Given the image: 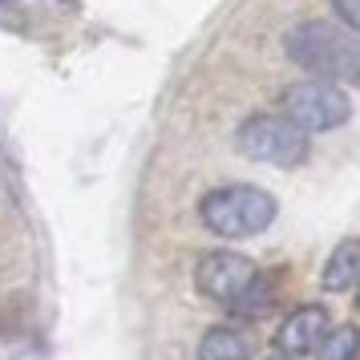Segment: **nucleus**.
Segmentation results:
<instances>
[{
  "label": "nucleus",
  "instance_id": "1",
  "mask_svg": "<svg viewBox=\"0 0 360 360\" xmlns=\"http://www.w3.org/2000/svg\"><path fill=\"white\" fill-rule=\"evenodd\" d=\"M195 288L198 295H207V300H214L231 311H243V316H255L263 304H271L259 263L247 259V255H235V251L202 255L195 267Z\"/></svg>",
  "mask_w": 360,
  "mask_h": 360
},
{
  "label": "nucleus",
  "instance_id": "2",
  "mask_svg": "<svg viewBox=\"0 0 360 360\" xmlns=\"http://www.w3.org/2000/svg\"><path fill=\"white\" fill-rule=\"evenodd\" d=\"M276 198L263 186L251 182H235V186H214L211 195L198 202V219L202 227L223 235V239H251L276 223Z\"/></svg>",
  "mask_w": 360,
  "mask_h": 360
},
{
  "label": "nucleus",
  "instance_id": "3",
  "mask_svg": "<svg viewBox=\"0 0 360 360\" xmlns=\"http://www.w3.org/2000/svg\"><path fill=\"white\" fill-rule=\"evenodd\" d=\"M283 49L295 65L311 69L320 82H360V45L324 20L295 25L283 37Z\"/></svg>",
  "mask_w": 360,
  "mask_h": 360
},
{
  "label": "nucleus",
  "instance_id": "4",
  "mask_svg": "<svg viewBox=\"0 0 360 360\" xmlns=\"http://www.w3.org/2000/svg\"><path fill=\"white\" fill-rule=\"evenodd\" d=\"M235 146L243 150L247 158H255V162L288 170V166H300L308 158V134L279 114H255L239 126Z\"/></svg>",
  "mask_w": 360,
  "mask_h": 360
},
{
  "label": "nucleus",
  "instance_id": "5",
  "mask_svg": "<svg viewBox=\"0 0 360 360\" xmlns=\"http://www.w3.org/2000/svg\"><path fill=\"white\" fill-rule=\"evenodd\" d=\"M283 117L304 134H324L352 117V98L336 82H300L283 94Z\"/></svg>",
  "mask_w": 360,
  "mask_h": 360
},
{
  "label": "nucleus",
  "instance_id": "6",
  "mask_svg": "<svg viewBox=\"0 0 360 360\" xmlns=\"http://www.w3.org/2000/svg\"><path fill=\"white\" fill-rule=\"evenodd\" d=\"M328 332V308L324 304H300V308L279 324L276 344L283 356H308L316 352V344L324 340Z\"/></svg>",
  "mask_w": 360,
  "mask_h": 360
},
{
  "label": "nucleus",
  "instance_id": "7",
  "mask_svg": "<svg viewBox=\"0 0 360 360\" xmlns=\"http://www.w3.org/2000/svg\"><path fill=\"white\" fill-rule=\"evenodd\" d=\"M251 352H255L251 332L235 324H219L198 340V360H251Z\"/></svg>",
  "mask_w": 360,
  "mask_h": 360
},
{
  "label": "nucleus",
  "instance_id": "8",
  "mask_svg": "<svg viewBox=\"0 0 360 360\" xmlns=\"http://www.w3.org/2000/svg\"><path fill=\"white\" fill-rule=\"evenodd\" d=\"M360 283V239H344L332 247L324 263V288L328 292H348Z\"/></svg>",
  "mask_w": 360,
  "mask_h": 360
},
{
  "label": "nucleus",
  "instance_id": "9",
  "mask_svg": "<svg viewBox=\"0 0 360 360\" xmlns=\"http://www.w3.org/2000/svg\"><path fill=\"white\" fill-rule=\"evenodd\" d=\"M316 360H360V328L356 324L328 328L324 340L316 344Z\"/></svg>",
  "mask_w": 360,
  "mask_h": 360
},
{
  "label": "nucleus",
  "instance_id": "10",
  "mask_svg": "<svg viewBox=\"0 0 360 360\" xmlns=\"http://www.w3.org/2000/svg\"><path fill=\"white\" fill-rule=\"evenodd\" d=\"M332 8H336V17H340L352 33H360V0H332Z\"/></svg>",
  "mask_w": 360,
  "mask_h": 360
},
{
  "label": "nucleus",
  "instance_id": "11",
  "mask_svg": "<svg viewBox=\"0 0 360 360\" xmlns=\"http://www.w3.org/2000/svg\"><path fill=\"white\" fill-rule=\"evenodd\" d=\"M263 360H295V356H283V352H276V356H263Z\"/></svg>",
  "mask_w": 360,
  "mask_h": 360
}]
</instances>
